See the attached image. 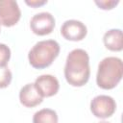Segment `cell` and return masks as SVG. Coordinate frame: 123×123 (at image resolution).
I'll return each instance as SVG.
<instances>
[{"label":"cell","mask_w":123,"mask_h":123,"mask_svg":"<svg viewBox=\"0 0 123 123\" xmlns=\"http://www.w3.org/2000/svg\"><path fill=\"white\" fill-rule=\"evenodd\" d=\"M60 51V44L54 39L37 41L28 53L29 63L36 69H44L53 63L59 56Z\"/></svg>","instance_id":"cell-3"},{"label":"cell","mask_w":123,"mask_h":123,"mask_svg":"<svg viewBox=\"0 0 123 123\" xmlns=\"http://www.w3.org/2000/svg\"><path fill=\"white\" fill-rule=\"evenodd\" d=\"M0 31H1V29H0Z\"/></svg>","instance_id":"cell-17"},{"label":"cell","mask_w":123,"mask_h":123,"mask_svg":"<svg viewBox=\"0 0 123 123\" xmlns=\"http://www.w3.org/2000/svg\"><path fill=\"white\" fill-rule=\"evenodd\" d=\"M34 85L38 91V93L43 97H52L59 92L60 89V83L59 80L51 74H43L38 76Z\"/></svg>","instance_id":"cell-8"},{"label":"cell","mask_w":123,"mask_h":123,"mask_svg":"<svg viewBox=\"0 0 123 123\" xmlns=\"http://www.w3.org/2000/svg\"><path fill=\"white\" fill-rule=\"evenodd\" d=\"M99 123H111V122H108V121H100Z\"/></svg>","instance_id":"cell-16"},{"label":"cell","mask_w":123,"mask_h":123,"mask_svg":"<svg viewBox=\"0 0 123 123\" xmlns=\"http://www.w3.org/2000/svg\"><path fill=\"white\" fill-rule=\"evenodd\" d=\"M19 102L26 108H34L42 103L43 97L37 90L34 83L23 86L19 90Z\"/></svg>","instance_id":"cell-9"},{"label":"cell","mask_w":123,"mask_h":123,"mask_svg":"<svg viewBox=\"0 0 123 123\" xmlns=\"http://www.w3.org/2000/svg\"><path fill=\"white\" fill-rule=\"evenodd\" d=\"M94 3L97 5V7L101 10L108 11L112 10L119 4V0H95Z\"/></svg>","instance_id":"cell-14"},{"label":"cell","mask_w":123,"mask_h":123,"mask_svg":"<svg viewBox=\"0 0 123 123\" xmlns=\"http://www.w3.org/2000/svg\"><path fill=\"white\" fill-rule=\"evenodd\" d=\"M12 79V73L8 66L0 67V88H6L10 86Z\"/></svg>","instance_id":"cell-12"},{"label":"cell","mask_w":123,"mask_h":123,"mask_svg":"<svg viewBox=\"0 0 123 123\" xmlns=\"http://www.w3.org/2000/svg\"><path fill=\"white\" fill-rule=\"evenodd\" d=\"M11 49L5 43H0V67L8 65V62L11 59Z\"/></svg>","instance_id":"cell-13"},{"label":"cell","mask_w":123,"mask_h":123,"mask_svg":"<svg viewBox=\"0 0 123 123\" xmlns=\"http://www.w3.org/2000/svg\"><path fill=\"white\" fill-rule=\"evenodd\" d=\"M63 73L66 82L70 86L75 87L84 86L90 77L89 56L87 52L81 48L70 51L65 60Z\"/></svg>","instance_id":"cell-1"},{"label":"cell","mask_w":123,"mask_h":123,"mask_svg":"<svg viewBox=\"0 0 123 123\" xmlns=\"http://www.w3.org/2000/svg\"><path fill=\"white\" fill-rule=\"evenodd\" d=\"M21 11L14 0H0V25L12 27L18 23Z\"/></svg>","instance_id":"cell-6"},{"label":"cell","mask_w":123,"mask_h":123,"mask_svg":"<svg viewBox=\"0 0 123 123\" xmlns=\"http://www.w3.org/2000/svg\"><path fill=\"white\" fill-rule=\"evenodd\" d=\"M25 3L32 8H38L47 4V0H25Z\"/></svg>","instance_id":"cell-15"},{"label":"cell","mask_w":123,"mask_h":123,"mask_svg":"<svg viewBox=\"0 0 123 123\" xmlns=\"http://www.w3.org/2000/svg\"><path fill=\"white\" fill-rule=\"evenodd\" d=\"M105 47L112 52H120L123 49V35L121 29H111L103 36Z\"/></svg>","instance_id":"cell-10"},{"label":"cell","mask_w":123,"mask_h":123,"mask_svg":"<svg viewBox=\"0 0 123 123\" xmlns=\"http://www.w3.org/2000/svg\"><path fill=\"white\" fill-rule=\"evenodd\" d=\"M90 111L91 113L100 119H106L113 115L116 111V102L110 96L105 94H100L92 98L90 101Z\"/></svg>","instance_id":"cell-4"},{"label":"cell","mask_w":123,"mask_h":123,"mask_svg":"<svg viewBox=\"0 0 123 123\" xmlns=\"http://www.w3.org/2000/svg\"><path fill=\"white\" fill-rule=\"evenodd\" d=\"M123 76V62L118 57H106L98 64L96 84L102 89H112L121 81Z\"/></svg>","instance_id":"cell-2"},{"label":"cell","mask_w":123,"mask_h":123,"mask_svg":"<svg viewBox=\"0 0 123 123\" xmlns=\"http://www.w3.org/2000/svg\"><path fill=\"white\" fill-rule=\"evenodd\" d=\"M87 34V28L80 20L68 19L65 20L61 27V35L69 41H81Z\"/></svg>","instance_id":"cell-7"},{"label":"cell","mask_w":123,"mask_h":123,"mask_svg":"<svg viewBox=\"0 0 123 123\" xmlns=\"http://www.w3.org/2000/svg\"><path fill=\"white\" fill-rule=\"evenodd\" d=\"M57 112L52 109H41L33 115V123H58Z\"/></svg>","instance_id":"cell-11"},{"label":"cell","mask_w":123,"mask_h":123,"mask_svg":"<svg viewBox=\"0 0 123 123\" xmlns=\"http://www.w3.org/2000/svg\"><path fill=\"white\" fill-rule=\"evenodd\" d=\"M56 26L54 15L48 12H41L33 15L30 20L31 31L37 36H46L53 32Z\"/></svg>","instance_id":"cell-5"}]
</instances>
